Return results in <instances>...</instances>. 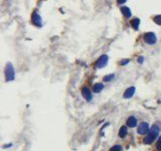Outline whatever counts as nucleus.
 I'll return each instance as SVG.
<instances>
[{
	"label": "nucleus",
	"mask_w": 161,
	"mask_h": 151,
	"mask_svg": "<svg viewBox=\"0 0 161 151\" xmlns=\"http://www.w3.org/2000/svg\"><path fill=\"white\" fill-rule=\"evenodd\" d=\"M158 135H159V127L158 125H153L152 128L150 129V131L148 132V134L145 136V138L143 139V142L144 144H151L153 143L157 138H158Z\"/></svg>",
	"instance_id": "f257e3e1"
},
{
	"label": "nucleus",
	"mask_w": 161,
	"mask_h": 151,
	"mask_svg": "<svg viewBox=\"0 0 161 151\" xmlns=\"http://www.w3.org/2000/svg\"><path fill=\"white\" fill-rule=\"evenodd\" d=\"M5 78H6V82H10L15 79L14 67L11 63H7L5 66Z\"/></svg>",
	"instance_id": "f03ea898"
},
{
	"label": "nucleus",
	"mask_w": 161,
	"mask_h": 151,
	"mask_svg": "<svg viewBox=\"0 0 161 151\" xmlns=\"http://www.w3.org/2000/svg\"><path fill=\"white\" fill-rule=\"evenodd\" d=\"M144 38V41L147 44H150V45H153L157 42V37H156V34L153 33V32H146L143 36Z\"/></svg>",
	"instance_id": "7ed1b4c3"
},
{
	"label": "nucleus",
	"mask_w": 161,
	"mask_h": 151,
	"mask_svg": "<svg viewBox=\"0 0 161 151\" xmlns=\"http://www.w3.org/2000/svg\"><path fill=\"white\" fill-rule=\"evenodd\" d=\"M108 60H109V56L107 54H102L96 63V67L98 68H102V67H106L107 64H108Z\"/></svg>",
	"instance_id": "20e7f679"
},
{
	"label": "nucleus",
	"mask_w": 161,
	"mask_h": 151,
	"mask_svg": "<svg viewBox=\"0 0 161 151\" xmlns=\"http://www.w3.org/2000/svg\"><path fill=\"white\" fill-rule=\"evenodd\" d=\"M149 131H150V127H149L148 123H146V122H142V123H140V124H139L138 129H137V132H138L139 134H141V135L148 134V132H149Z\"/></svg>",
	"instance_id": "39448f33"
},
{
	"label": "nucleus",
	"mask_w": 161,
	"mask_h": 151,
	"mask_svg": "<svg viewBox=\"0 0 161 151\" xmlns=\"http://www.w3.org/2000/svg\"><path fill=\"white\" fill-rule=\"evenodd\" d=\"M31 20H32V23L37 26V27H40L42 25V20H41V17L40 15L37 13V11H33L31 15Z\"/></svg>",
	"instance_id": "423d86ee"
},
{
	"label": "nucleus",
	"mask_w": 161,
	"mask_h": 151,
	"mask_svg": "<svg viewBox=\"0 0 161 151\" xmlns=\"http://www.w3.org/2000/svg\"><path fill=\"white\" fill-rule=\"evenodd\" d=\"M82 95L85 98V100L88 101V102H91V101L93 100V95L91 93V90L88 87H84L82 89Z\"/></svg>",
	"instance_id": "0eeeda50"
},
{
	"label": "nucleus",
	"mask_w": 161,
	"mask_h": 151,
	"mask_svg": "<svg viewBox=\"0 0 161 151\" xmlns=\"http://www.w3.org/2000/svg\"><path fill=\"white\" fill-rule=\"evenodd\" d=\"M135 91H136V88H135V87H130V88H128V89L125 91L123 97H124L125 99H130V98H132L133 95L135 94Z\"/></svg>",
	"instance_id": "6e6552de"
},
{
	"label": "nucleus",
	"mask_w": 161,
	"mask_h": 151,
	"mask_svg": "<svg viewBox=\"0 0 161 151\" xmlns=\"http://www.w3.org/2000/svg\"><path fill=\"white\" fill-rule=\"evenodd\" d=\"M136 125H137V119H136V117L130 116L127 119V126L130 127V128H134Z\"/></svg>",
	"instance_id": "1a4fd4ad"
},
{
	"label": "nucleus",
	"mask_w": 161,
	"mask_h": 151,
	"mask_svg": "<svg viewBox=\"0 0 161 151\" xmlns=\"http://www.w3.org/2000/svg\"><path fill=\"white\" fill-rule=\"evenodd\" d=\"M121 12L123 13V15L126 17V18H129V17H131V15H132V12H131L130 8L127 7V6H122L121 7Z\"/></svg>",
	"instance_id": "9d476101"
},
{
	"label": "nucleus",
	"mask_w": 161,
	"mask_h": 151,
	"mask_svg": "<svg viewBox=\"0 0 161 151\" xmlns=\"http://www.w3.org/2000/svg\"><path fill=\"white\" fill-rule=\"evenodd\" d=\"M103 89H104V85L102 84V83H97V84H95L94 87H93V91H94V93H96V94L101 93V92L103 91Z\"/></svg>",
	"instance_id": "9b49d317"
},
{
	"label": "nucleus",
	"mask_w": 161,
	"mask_h": 151,
	"mask_svg": "<svg viewBox=\"0 0 161 151\" xmlns=\"http://www.w3.org/2000/svg\"><path fill=\"white\" fill-rule=\"evenodd\" d=\"M131 25H132V27H133L135 30H138V29H139V26H140V19H139V18H134V19L131 21Z\"/></svg>",
	"instance_id": "f8f14e48"
},
{
	"label": "nucleus",
	"mask_w": 161,
	"mask_h": 151,
	"mask_svg": "<svg viewBox=\"0 0 161 151\" xmlns=\"http://www.w3.org/2000/svg\"><path fill=\"white\" fill-rule=\"evenodd\" d=\"M127 132H128L127 127H126V126H122V127L120 128V130H119V137H120V138H125L126 135H127Z\"/></svg>",
	"instance_id": "ddd939ff"
},
{
	"label": "nucleus",
	"mask_w": 161,
	"mask_h": 151,
	"mask_svg": "<svg viewBox=\"0 0 161 151\" xmlns=\"http://www.w3.org/2000/svg\"><path fill=\"white\" fill-rule=\"evenodd\" d=\"M114 78H115V75H114V74H110V75L105 76V77L103 78V81H104L105 83H109V82H111V81H112Z\"/></svg>",
	"instance_id": "4468645a"
},
{
	"label": "nucleus",
	"mask_w": 161,
	"mask_h": 151,
	"mask_svg": "<svg viewBox=\"0 0 161 151\" xmlns=\"http://www.w3.org/2000/svg\"><path fill=\"white\" fill-rule=\"evenodd\" d=\"M153 21H154L155 23H157L158 25H161V14L155 15V16L153 17Z\"/></svg>",
	"instance_id": "2eb2a0df"
},
{
	"label": "nucleus",
	"mask_w": 161,
	"mask_h": 151,
	"mask_svg": "<svg viewBox=\"0 0 161 151\" xmlns=\"http://www.w3.org/2000/svg\"><path fill=\"white\" fill-rule=\"evenodd\" d=\"M156 149L158 151H161V136L158 138L157 143H156Z\"/></svg>",
	"instance_id": "dca6fc26"
},
{
	"label": "nucleus",
	"mask_w": 161,
	"mask_h": 151,
	"mask_svg": "<svg viewBox=\"0 0 161 151\" xmlns=\"http://www.w3.org/2000/svg\"><path fill=\"white\" fill-rule=\"evenodd\" d=\"M121 150H122V147L120 145H115V146H113L112 148L110 149V151H121Z\"/></svg>",
	"instance_id": "f3484780"
},
{
	"label": "nucleus",
	"mask_w": 161,
	"mask_h": 151,
	"mask_svg": "<svg viewBox=\"0 0 161 151\" xmlns=\"http://www.w3.org/2000/svg\"><path fill=\"white\" fill-rule=\"evenodd\" d=\"M130 63V60H128V59H126V60H122L121 62H120V64L122 65V66H126L127 64H129Z\"/></svg>",
	"instance_id": "a211bd4d"
},
{
	"label": "nucleus",
	"mask_w": 161,
	"mask_h": 151,
	"mask_svg": "<svg viewBox=\"0 0 161 151\" xmlns=\"http://www.w3.org/2000/svg\"><path fill=\"white\" fill-rule=\"evenodd\" d=\"M139 64H142L143 62H144V56H142V55H140L139 57H138V61H137Z\"/></svg>",
	"instance_id": "6ab92c4d"
},
{
	"label": "nucleus",
	"mask_w": 161,
	"mask_h": 151,
	"mask_svg": "<svg viewBox=\"0 0 161 151\" xmlns=\"http://www.w3.org/2000/svg\"><path fill=\"white\" fill-rule=\"evenodd\" d=\"M117 2H118L119 4H124V3L126 2V0H117Z\"/></svg>",
	"instance_id": "aec40b11"
}]
</instances>
